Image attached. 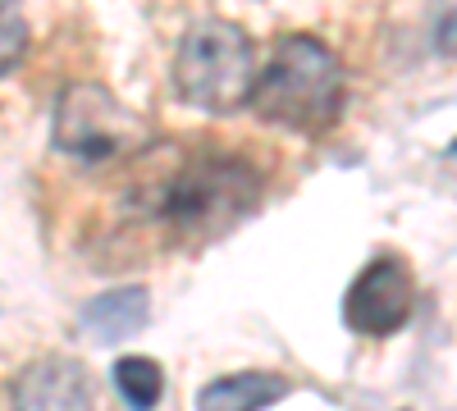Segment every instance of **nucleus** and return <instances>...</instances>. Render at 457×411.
<instances>
[{"label":"nucleus","instance_id":"nucleus-6","mask_svg":"<svg viewBox=\"0 0 457 411\" xmlns=\"http://www.w3.org/2000/svg\"><path fill=\"white\" fill-rule=\"evenodd\" d=\"M10 407L14 411H101V398H96L92 375L73 357H37L32 366L19 370Z\"/></svg>","mask_w":457,"mask_h":411},{"label":"nucleus","instance_id":"nucleus-2","mask_svg":"<svg viewBox=\"0 0 457 411\" xmlns=\"http://www.w3.org/2000/svg\"><path fill=\"white\" fill-rule=\"evenodd\" d=\"M343 105V69L334 51L316 37H284L275 46L270 64L256 78L252 110L270 124L297 128V133H320L338 119Z\"/></svg>","mask_w":457,"mask_h":411},{"label":"nucleus","instance_id":"nucleus-7","mask_svg":"<svg viewBox=\"0 0 457 411\" xmlns=\"http://www.w3.org/2000/svg\"><path fill=\"white\" fill-rule=\"evenodd\" d=\"M146 316H151V292L137 288V284L133 288H110L83 307V325L101 343H124L133 333H142Z\"/></svg>","mask_w":457,"mask_h":411},{"label":"nucleus","instance_id":"nucleus-5","mask_svg":"<svg viewBox=\"0 0 457 411\" xmlns=\"http://www.w3.org/2000/svg\"><path fill=\"white\" fill-rule=\"evenodd\" d=\"M411 302H416V284L407 266L398 256H379L353 279L348 297H343V320L361 339H385V333H398L407 325Z\"/></svg>","mask_w":457,"mask_h":411},{"label":"nucleus","instance_id":"nucleus-10","mask_svg":"<svg viewBox=\"0 0 457 411\" xmlns=\"http://www.w3.org/2000/svg\"><path fill=\"white\" fill-rule=\"evenodd\" d=\"M19 46H23V23H19V10H14V0H10V5H5V73L14 69Z\"/></svg>","mask_w":457,"mask_h":411},{"label":"nucleus","instance_id":"nucleus-9","mask_svg":"<svg viewBox=\"0 0 457 411\" xmlns=\"http://www.w3.org/2000/svg\"><path fill=\"white\" fill-rule=\"evenodd\" d=\"M114 389L124 393V402L133 411H156V402L165 393V375L151 357H120L114 361Z\"/></svg>","mask_w":457,"mask_h":411},{"label":"nucleus","instance_id":"nucleus-8","mask_svg":"<svg viewBox=\"0 0 457 411\" xmlns=\"http://www.w3.org/2000/svg\"><path fill=\"white\" fill-rule=\"evenodd\" d=\"M288 393L284 375H265V370H243V375L211 380L197 393V411H261Z\"/></svg>","mask_w":457,"mask_h":411},{"label":"nucleus","instance_id":"nucleus-3","mask_svg":"<svg viewBox=\"0 0 457 411\" xmlns=\"http://www.w3.org/2000/svg\"><path fill=\"white\" fill-rule=\"evenodd\" d=\"M174 87L187 105L228 115L256 92V51L252 37L228 19H202L183 32L174 55Z\"/></svg>","mask_w":457,"mask_h":411},{"label":"nucleus","instance_id":"nucleus-4","mask_svg":"<svg viewBox=\"0 0 457 411\" xmlns=\"http://www.w3.org/2000/svg\"><path fill=\"white\" fill-rule=\"evenodd\" d=\"M55 146L83 165L124 160L146 146L142 119L96 83H73L55 101Z\"/></svg>","mask_w":457,"mask_h":411},{"label":"nucleus","instance_id":"nucleus-1","mask_svg":"<svg viewBox=\"0 0 457 411\" xmlns=\"http://www.w3.org/2000/svg\"><path fill=\"white\" fill-rule=\"evenodd\" d=\"M133 197L156 229L174 238H215L256 206L261 174L238 156H187L142 174Z\"/></svg>","mask_w":457,"mask_h":411},{"label":"nucleus","instance_id":"nucleus-11","mask_svg":"<svg viewBox=\"0 0 457 411\" xmlns=\"http://www.w3.org/2000/svg\"><path fill=\"white\" fill-rule=\"evenodd\" d=\"M439 51H444V55H457V14H448V19L439 23Z\"/></svg>","mask_w":457,"mask_h":411}]
</instances>
